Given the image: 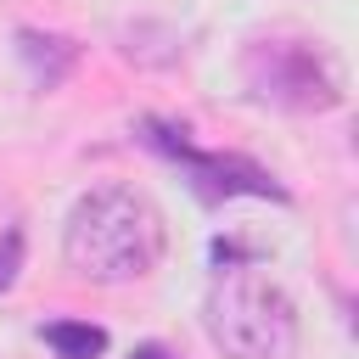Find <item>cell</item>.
Wrapping results in <instances>:
<instances>
[{
    "instance_id": "1",
    "label": "cell",
    "mask_w": 359,
    "mask_h": 359,
    "mask_svg": "<svg viewBox=\"0 0 359 359\" xmlns=\"http://www.w3.org/2000/svg\"><path fill=\"white\" fill-rule=\"evenodd\" d=\"M163 241H168L163 213L135 185H95L90 196L73 202L67 230H62V252L73 275L95 286H123V280L151 275L163 258Z\"/></svg>"
},
{
    "instance_id": "2",
    "label": "cell",
    "mask_w": 359,
    "mask_h": 359,
    "mask_svg": "<svg viewBox=\"0 0 359 359\" xmlns=\"http://www.w3.org/2000/svg\"><path fill=\"white\" fill-rule=\"evenodd\" d=\"M208 337L224 359H292L297 353V309L269 275L230 269L208 292Z\"/></svg>"
},
{
    "instance_id": "3",
    "label": "cell",
    "mask_w": 359,
    "mask_h": 359,
    "mask_svg": "<svg viewBox=\"0 0 359 359\" xmlns=\"http://www.w3.org/2000/svg\"><path fill=\"white\" fill-rule=\"evenodd\" d=\"M241 79L280 112H331L342 101V67L314 39H252L241 50Z\"/></svg>"
},
{
    "instance_id": "4",
    "label": "cell",
    "mask_w": 359,
    "mask_h": 359,
    "mask_svg": "<svg viewBox=\"0 0 359 359\" xmlns=\"http://www.w3.org/2000/svg\"><path fill=\"white\" fill-rule=\"evenodd\" d=\"M140 140H146L151 151H163L168 163H180V174L191 180V191H196L202 202H230V196L286 202V185H280L264 163H252V157H241V151H202V146H191V135H185L180 123H168V118H140Z\"/></svg>"
},
{
    "instance_id": "5",
    "label": "cell",
    "mask_w": 359,
    "mask_h": 359,
    "mask_svg": "<svg viewBox=\"0 0 359 359\" xmlns=\"http://www.w3.org/2000/svg\"><path fill=\"white\" fill-rule=\"evenodd\" d=\"M17 50H22V62H28V73H34L39 90H56V84L73 73V62H79V45H73V39L39 34V28H22V34H17Z\"/></svg>"
},
{
    "instance_id": "6",
    "label": "cell",
    "mask_w": 359,
    "mask_h": 359,
    "mask_svg": "<svg viewBox=\"0 0 359 359\" xmlns=\"http://www.w3.org/2000/svg\"><path fill=\"white\" fill-rule=\"evenodd\" d=\"M45 342L56 348V359H101L107 353V331L90 320H50Z\"/></svg>"
},
{
    "instance_id": "7",
    "label": "cell",
    "mask_w": 359,
    "mask_h": 359,
    "mask_svg": "<svg viewBox=\"0 0 359 359\" xmlns=\"http://www.w3.org/2000/svg\"><path fill=\"white\" fill-rule=\"evenodd\" d=\"M17 275H22V230L11 224V230L0 236V292H11Z\"/></svg>"
},
{
    "instance_id": "8",
    "label": "cell",
    "mask_w": 359,
    "mask_h": 359,
    "mask_svg": "<svg viewBox=\"0 0 359 359\" xmlns=\"http://www.w3.org/2000/svg\"><path fill=\"white\" fill-rule=\"evenodd\" d=\"M129 359H174V353H168V348H157V342H146V348H135Z\"/></svg>"
}]
</instances>
